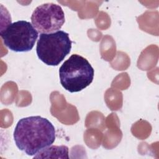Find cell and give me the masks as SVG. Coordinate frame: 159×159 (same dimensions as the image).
I'll list each match as a JSON object with an SVG mask.
<instances>
[{
	"mask_svg": "<svg viewBox=\"0 0 159 159\" xmlns=\"http://www.w3.org/2000/svg\"><path fill=\"white\" fill-rule=\"evenodd\" d=\"M0 35L5 46L11 50L26 52L33 48L39 32L30 22L18 20L9 24L1 30Z\"/></svg>",
	"mask_w": 159,
	"mask_h": 159,
	"instance_id": "277c9868",
	"label": "cell"
},
{
	"mask_svg": "<svg viewBox=\"0 0 159 159\" xmlns=\"http://www.w3.org/2000/svg\"><path fill=\"white\" fill-rule=\"evenodd\" d=\"M30 19L34 28L41 34H49L60 30L65 20L61 7L52 2L37 6L34 11Z\"/></svg>",
	"mask_w": 159,
	"mask_h": 159,
	"instance_id": "5b68a950",
	"label": "cell"
},
{
	"mask_svg": "<svg viewBox=\"0 0 159 159\" xmlns=\"http://www.w3.org/2000/svg\"><path fill=\"white\" fill-rule=\"evenodd\" d=\"M17 147L33 156L50 146L55 140V129L47 119L39 116L20 119L14 130Z\"/></svg>",
	"mask_w": 159,
	"mask_h": 159,
	"instance_id": "6da1fadb",
	"label": "cell"
},
{
	"mask_svg": "<svg viewBox=\"0 0 159 159\" xmlns=\"http://www.w3.org/2000/svg\"><path fill=\"white\" fill-rule=\"evenodd\" d=\"M71 44L68 34L63 30L42 33L37 40L36 53L39 58L46 65L57 66L70 53Z\"/></svg>",
	"mask_w": 159,
	"mask_h": 159,
	"instance_id": "3957f363",
	"label": "cell"
},
{
	"mask_svg": "<svg viewBox=\"0 0 159 159\" xmlns=\"http://www.w3.org/2000/svg\"><path fill=\"white\" fill-rule=\"evenodd\" d=\"M94 71L85 58L73 54L59 69L61 86L70 93H76L88 86L93 81Z\"/></svg>",
	"mask_w": 159,
	"mask_h": 159,
	"instance_id": "7a4b0ae2",
	"label": "cell"
}]
</instances>
